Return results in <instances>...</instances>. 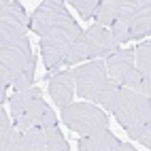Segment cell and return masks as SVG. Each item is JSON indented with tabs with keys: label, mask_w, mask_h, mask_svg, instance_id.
<instances>
[{
	"label": "cell",
	"mask_w": 151,
	"mask_h": 151,
	"mask_svg": "<svg viewBox=\"0 0 151 151\" xmlns=\"http://www.w3.org/2000/svg\"><path fill=\"white\" fill-rule=\"evenodd\" d=\"M109 111L126 132L143 147L151 149V98L145 94L117 87Z\"/></svg>",
	"instance_id": "obj_1"
},
{
	"label": "cell",
	"mask_w": 151,
	"mask_h": 151,
	"mask_svg": "<svg viewBox=\"0 0 151 151\" xmlns=\"http://www.w3.org/2000/svg\"><path fill=\"white\" fill-rule=\"evenodd\" d=\"M9 100L11 106V117H13V126L17 132H28V130H47L51 126H58V117L51 111L38 87H28L22 92H13Z\"/></svg>",
	"instance_id": "obj_2"
},
{
	"label": "cell",
	"mask_w": 151,
	"mask_h": 151,
	"mask_svg": "<svg viewBox=\"0 0 151 151\" xmlns=\"http://www.w3.org/2000/svg\"><path fill=\"white\" fill-rule=\"evenodd\" d=\"M34 68L36 58L32 53L28 36L11 47L0 49V87H13L22 92L34 85Z\"/></svg>",
	"instance_id": "obj_3"
},
{
	"label": "cell",
	"mask_w": 151,
	"mask_h": 151,
	"mask_svg": "<svg viewBox=\"0 0 151 151\" xmlns=\"http://www.w3.org/2000/svg\"><path fill=\"white\" fill-rule=\"evenodd\" d=\"M73 77H75V94L79 98L100 109H109L119 85L106 75V68L100 60H92V62L77 66L73 70Z\"/></svg>",
	"instance_id": "obj_4"
},
{
	"label": "cell",
	"mask_w": 151,
	"mask_h": 151,
	"mask_svg": "<svg viewBox=\"0 0 151 151\" xmlns=\"http://www.w3.org/2000/svg\"><path fill=\"white\" fill-rule=\"evenodd\" d=\"M117 49H119V43L113 36V32L109 28L100 26V24H94L85 32H81V36L75 41L64 66L85 64V62H92V60L106 58L113 51H117Z\"/></svg>",
	"instance_id": "obj_5"
},
{
	"label": "cell",
	"mask_w": 151,
	"mask_h": 151,
	"mask_svg": "<svg viewBox=\"0 0 151 151\" xmlns=\"http://www.w3.org/2000/svg\"><path fill=\"white\" fill-rule=\"evenodd\" d=\"M102 64L106 68V75L119 87L151 96V83L143 81V77L138 75V70L134 66V49H117V51L104 58Z\"/></svg>",
	"instance_id": "obj_6"
},
{
	"label": "cell",
	"mask_w": 151,
	"mask_h": 151,
	"mask_svg": "<svg viewBox=\"0 0 151 151\" xmlns=\"http://www.w3.org/2000/svg\"><path fill=\"white\" fill-rule=\"evenodd\" d=\"M62 122L68 130L81 136H89L109 128V115L104 113V109L92 102H73L62 109Z\"/></svg>",
	"instance_id": "obj_7"
},
{
	"label": "cell",
	"mask_w": 151,
	"mask_h": 151,
	"mask_svg": "<svg viewBox=\"0 0 151 151\" xmlns=\"http://www.w3.org/2000/svg\"><path fill=\"white\" fill-rule=\"evenodd\" d=\"M75 24L77 22L73 19V15H68L64 0H45L36 6L34 15L30 17V30L41 38L53 34L62 28L75 26Z\"/></svg>",
	"instance_id": "obj_8"
},
{
	"label": "cell",
	"mask_w": 151,
	"mask_h": 151,
	"mask_svg": "<svg viewBox=\"0 0 151 151\" xmlns=\"http://www.w3.org/2000/svg\"><path fill=\"white\" fill-rule=\"evenodd\" d=\"M81 32H83L81 26L75 24V26L62 28L58 32L41 38V55H43V62L49 73L66 64V58L70 53V49H73L75 41L81 36Z\"/></svg>",
	"instance_id": "obj_9"
},
{
	"label": "cell",
	"mask_w": 151,
	"mask_h": 151,
	"mask_svg": "<svg viewBox=\"0 0 151 151\" xmlns=\"http://www.w3.org/2000/svg\"><path fill=\"white\" fill-rule=\"evenodd\" d=\"M30 30V17L26 9L17 0H9L6 6L0 11V49L11 47L26 38V32Z\"/></svg>",
	"instance_id": "obj_10"
},
{
	"label": "cell",
	"mask_w": 151,
	"mask_h": 151,
	"mask_svg": "<svg viewBox=\"0 0 151 151\" xmlns=\"http://www.w3.org/2000/svg\"><path fill=\"white\" fill-rule=\"evenodd\" d=\"M147 4H151L149 0H122V2H119V13L115 17L113 26L109 28L111 32H113V36L117 38L119 45L130 43V26H132L136 13Z\"/></svg>",
	"instance_id": "obj_11"
},
{
	"label": "cell",
	"mask_w": 151,
	"mask_h": 151,
	"mask_svg": "<svg viewBox=\"0 0 151 151\" xmlns=\"http://www.w3.org/2000/svg\"><path fill=\"white\" fill-rule=\"evenodd\" d=\"M49 96L58 109H66L73 104L75 98V77L73 70H58L55 75L49 77Z\"/></svg>",
	"instance_id": "obj_12"
},
{
	"label": "cell",
	"mask_w": 151,
	"mask_h": 151,
	"mask_svg": "<svg viewBox=\"0 0 151 151\" xmlns=\"http://www.w3.org/2000/svg\"><path fill=\"white\" fill-rule=\"evenodd\" d=\"M119 143L122 140L106 128V130H100L96 134L81 136L79 138V151H117Z\"/></svg>",
	"instance_id": "obj_13"
},
{
	"label": "cell",
	"mask_w": 151,
	"mask_h": 151,
	"mask_svg": "<svg viewBox=\"0 0 151 151\" xmlns=\"http://www.w3.org/2000/svg\"><path fill=\"white\" fill-rule=\"evenodd\" d=\"M134 66L138 70V75L143 77V81L151 83V41L145 38L140 45L134 49Z\"/></svg>",
	"instance_id": "obj_14"
},
{
	"label": "cell",
	"mask_w": 151,
	"mask_h": 151,
	"mask_svg": "<svg viewBox=\"0 0 151 151\" xmlns=\"http://www.w3.org/2000/svg\"><path fill=\"white\" fill-rule=\"evenodd\" d=\"M151 32V4L143 6L136 13L132 26H130V41H138V38H149Z\"/></svg>",
	"instance_id": "obj_15"
},
{
	"label": "cell",
	"mask_w": 151,
	"mask_h": 151,
	"mask_svg": "<svg viewBox=\"0 0 151 151\" xmlns=\"http://www.w3.org/2000/svg\"><path fill=\"white\" fill-rule=\"evenodd\" d=\"M47 138H45V130H28L22 132V151H45Z\"/></svg>",
	"instance_id": "obj_16"
},
{
	"label": "cell",
	"mask_w": 151,
	"mask_h": 151,
	"mask_svg": "<svg viewBox=\"0 0 151 151\" xmlns=\"http://www.w3.org/2000/svg\"><path fill=\"white\" fill-rule=\"evenodd\" d=\"M45 138H47L45 151H70L68 140H66V136L62 134V130H60L58 126L47 128L45 130Z\"/></svg>",
	"instance_id": "obj_17"
},
{
	"label": "cell",
	"mask_w": 151,
	"mask_h": 151,
	"mask_svg": "<svg viewBox=\"0 0 151 151\" xmlns=\"http://www.w3.org/2000/svg\"><path fill=\"white\" fill-rule=\"evenodd\" d=\"M68 4L77 9L79 15H81L83 19H89V17H94L96 11H98V0H68Z\"/></svg>",
	"instance_id": "obj_18"
},
{
	"label": "cell",
	"mask_w": 151,
	"mask_h": 151,
	"mask_svg": "<svg viewBox=\"0 0 151 151\" xmlns=\"http://www.w3.org/2000/svg\"><path fill=\"white\" fill-rule=\"evenodd\" d=\"M15 126L11 124V128L6 130L4 134H0V151H9V147H11V140H13V136H15Z\"/></svg>",
	"instance_id": "obj_19"
},
{
	"label": "cell",
	"mask_w": 151,
	"mask_h": 151,
	"mask_svg": "<svg viewBox=\"0 0 151 151\" xmlns=\"http://www.w3.org/2000/svg\"><path fill=\"white\" fill-rule=\"evenodd\" d=\"M9 128H11V117H9V113L0 106V134H4Z\"/></svg>",
	"instance_id": "obj_20"
},
{
	"label": "cell",
	"mask_w": 151,
	"mask_h": 151,
	"mask_svg": "<svg viewBox=\"0 0 151 151\" xmlns=\"http://www.w3.org/2000/svg\"><path fill=\"white\" fill-rule=\"evenodd\" d=\"M9 151H22V132H15L13 140H11V147Z\"/></svg>",
	"instance_id": "obj_21"
},
{
	"label": "cell",
	"mask_w": 151,
	"mask_h": 151,
	"mask_svg": "<svg viewBox=\"0 0 151 151\" xmlns=\"http://www.w3.org/2000/svg\"><path fill=\"white\" fill-rule=\"evenodd\" d=\"M117 151H136V147H134V145H130V143H119Z\"/></svg>",
	"instance_id": "obj_22"
},
{
	"label": "cell",
	"mask_w": 151,
	"mask_h": 151,
	"mask_svg": "<svg viewBox=\"0 0 151 151\" xmlns=\"http://www.w3.org/2000/svg\"><path fill=\"white\" fill-rule=\"evenodd\" d=\"M4 100H6V89H2V87H0V106H2V102H4Z\"/></svg>",
	"instance_id": "obj_23"
}]
</instances>
